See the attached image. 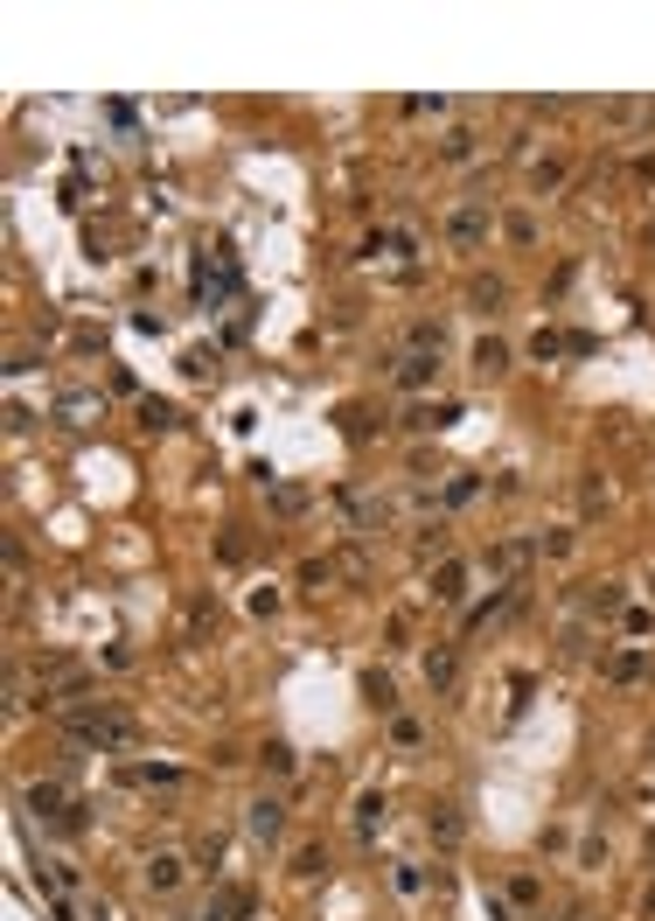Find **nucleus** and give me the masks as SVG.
Listing matches in <instances>:
<instances>
[{"instance_id": "obj_25", "label": "nucleus", "mask_w": 655, "mask_h": 921, "mask_svg": "<svg viewBox=\"0 0 655 921\" xmlns=\"http://www.w3.org/2000/svg\"><path fill=\"white\" fill-rule=\"evenodd\" d=\"M648 628H655V622H648V607H628V614H621V636H634V643H642Z\"/></svg>"}, {"instance_id": "obj_24", "label": "nucleus", "mask_w": 655, "mask_h": 921, "mask_svg": "<svg viewBox=\"0 0 655 921\" xmlns=\"http://www.w3.org/2000/svg\"><path fill=\"white\" fill-rule=\"evenodd\" d=\"M447 552V524H426V537H418V559H439Z\"/></svg>"}, {"instance_id": "obj_20", "label": "nucleus", "mask_w": 655, "mask_h": 921, "mask_svg": "<svg viewBox=\"0 0 655 921\" xmlns=\"http://www.w3.org/2000/svg\"><path fill=\"white\" fill-rule=\"evenodd\" d=\"M258 768H265V775H294V747H286V740H273V747L258 754Z\"/></svg>"}, {"instance_id": "obj_15", "label": "nucleus", "mask_w": 655, "mask_h": 921, "mask_svg": "<svg viewBox=\"0 0 655 921\" xmlns=\"http://www.w3.org/2000/svg\"><path fill=\"white\" fill-rule=\"evenodd\" d=\"M286 873H294V879H321V873H328V852H321V844H300Z\"/></svg>"}, {"instance_id": "obj_14", "label": "nucleus", "mask_w": 655, "mask_h": 921, "mask_svg": "<svg viewBox=\"0 0 655 921\" xmlns=\"http://www.w3.org/2000/svg\"><path fill=\"white\" fill-rule=\"evenodd\" d=\"M426 831L453 852V844H460V817H453V803H433V810H426Z\"/></svg>"}, {"instance_id": "obj_10", "label": "nucleus", "mask_w": 655, "mask_h": 921, "mask_svg": "<svg viewBox=\"0 0 655 921\" xmlns=\"http://www.w3.org/2000/svg\"><path fill=\"white\" fill-rule=\"evenodd\" d=\"M426 684H433V691H453V684H460V657H453L447 643L426 649Z\"/></svg>"}, {"instance_id": "obj_12", "label": "nucleus", "mask_w": 655, "mask_h": 921, "mask_svg": "<svg viewBox=\"0 0 655 921\" xmlns=\"http://www.w3.org/2000/svg\"><path fill=\"white\" fill-rule=\"evenodd\" d=\"M503 238L516 245V252H530V245H537V217H530V209H503Z\"/></svg>"}, {"instance_id": "obj_16", "label": "nucleus", "mask_w": 655, "mask_h": 921, "mask_svg": "<svg viewBox=\"0 0 655 921\" xmlns=\"http://www.w3.org/2000/svg\"><path fill=\"white\" fill-rule=\"evenodd\" d=\"M565 175H572L565 161H537L530 168V189H537V196H551V189H565Z\"/></svg>"}, {"instance_id": "obj_5", "label": "nucleus", "mask_w": 655, "mask_h": 921, "mask_svg": "<svg viewBox=\"0 0 655 921\" xmlns=\"http://www.w3.org/2000/svg\"><path fill=\"white\" fill-rule=\"evenodd\" d=\"M22 803H28L35 817H56V823H70V831H77V796L64 789V782H28Z\"/></svg>"}, {"instance_id": "obj_27", "label": "nucleus", "mask_w": 655, "mask_h": 921, "mask_svg": "<svg viewBox=\"0 0 655 921\" xmlns=\"http://www.w3.org/2000/svg\"><path fill=\"white\" fill-rule=\"evenodd\" d=\"M642 914H648V921H655V887H648V894H642Z\"/></svg>"}, {"instance_id": "obj_21", "label": "nucleus", "mask_w": 655, "mask_h": 921, "mask_svg": "<svg viewBox=\"0 0 655 921\" xmlns=\"http://www.w3.org/2000/svg\"><path fill=\"white\" fill-rule=\"evenodd\" d=\"M363 691H370V705H377V713H398V691H391V678H377V670H370V684H363Z\"/></svg>"}, {"instance_id": "obj_4", "label": "nucleus", "mask_w": 655, "mask_h": 921, "mask_svg": "<svg viewBox=\"0 0 655 921\" xmlns=\"http://www.w3.org/2000/svg\"><path fill=\"white\" fill-rule=\"evenodd\" d=\"M244 838H252V844H279L286 838V796L258 789L252 803H244Z\"/></svg>"}, {"instance_id": "obj_8", "label": "nucleus", "mask_w": 655, "mask_h": 921, "mask_svg": "<svg viewBox=\"0 0 655 921\" xmlns=\"http://www.w3.org/2000/svg\"><path fill=\"white\" fill-rule=\"evenodd\" d=\"M433 601H439V607L468 601V559H439V572H433Z\"/></svg>"}, {"instance_id": "obj_6", "label": "nucleus", "mask_w": 655, "mask_h": 921, "mask_svg": "<svg viewBox=\"0 0 655 921\" xmlns=\"http://www.w3.org/2000/svg\"><path fill=\"white\" fill-rule=\"evenodd\" d=\"M391 377H398V391H426V384L439 377V356H433V350H404V356L391 363Z\"/></svg>"}, {"instance_id": "obj_17", "label": "nucleus", "mask_w": 655, "mask_h": 921, "mask_svg": "<svg viewBox=\"0 0 655 921\" xmlns=\"http://www.w3.org/2000/svg\"><path fill=\"white\" fill-rule=\"evenodd\" d=\"M621 601H628V593H621V580H600V587L586 593V607H593V614H621Z\"/></svg>"}, {"instance_id": "obj_11", "label": "nucleus", "mask_w": 655, "mask_h": 921, "mask_svg": "<svg viewBox=\"0 0 655 921\" xmlns=\"http://www.w3.org/2000/svg\"><path fill=\"white\" fill-rule=\"evenodd\" d=\"M349 823H356V838L370 844V838L383 831V789H363V796H356V817H349Z\"/></svg>"}, {"instance_id": "obj_1", "label": "nucleus", "mask_w": 655, "mask_h": 921, "mask_svg": "<svg viewBox=\"0 0 655 921\" xmlns=\"http://www.w3.org/2000/svg\"><path fill=\"white\" fill-rule=\"evenodd\" d=\"M70 740L99 747V754H119V747L140 740V726H133L126 713H112V705H77V713H70Z\"/></svg>"}, {"instance_id": "obj_7", "label": "nucleus", "mask_w": 655, "mask_h": 921, "mask_svg": "<svg viewBox=\"0 0 655 921\" xmlns=\"http://www.w3.org/2000/svg\"><path fill=\"white\" fill-rule=\"evenodd\" d=\"M474 154H481V126H474V120H453L447 133H439V161H447V168L474 161Z\"/></svg>"}, {"instance_id": "obj_13", "label": "nucleus", "mask_w": 655, "mask_h": 921, "mask_svg": "<svg viewBox=\"0 0 655 921\" xmlns=\"http://www.w3.org/2000/svg\"><path fill=\"white\" fill-rule=\"evenodd\" d=\"M391 747L398 754H418V747H426V726H418L412 713H391Z\"/></svg>"}, {"instance_id": "obj_19", "label": "nucleus", "mask_w": 655, "mask_h": 921, "mask_svg": "<svg viewBox=\"0 0 655 921\" xmlns=\"http://www.w3.org/2000/svg\"><path fill=\"white\" fill-rule=\"evenodd\" d=\"M391 879H398V894H404V900H418V894H426V866H418V859H404V866H398Z\"/></svg>"}, {"instance_id": "obj_26", "label": "nucleus", "mask_w": 655, "mask_h": 921, "mask_svg": "<svg viewBox=\"0 0 655 921\" xmlns=\"http://www.w3.org/2000/svg\"><path fill=\"white\" fill-rule=\"evenodd\" d=\"M607 678H613V684H634V678H642V657H613Z\"/></svg>"}, {"instance_id": "obj_9", "label": "nucleus", "mask_w": 655, "mask_h": 921, "mask_svg": "<svg viewBox=\"0 0 655 921\" xmlns=\"http://www.w3.org/2000/svg\"><path fill=\"white\" fill-rule=\"evenodd\" d=\"M468 363H474L481 377H503V371H509V342H503V336H481L474 350H468Z\"/></svg>"}, {"instance_id": "obj_18", "label": "nucleus", "mask_w": 655, "mask_h": 921, "mask_svg": "<svg viewBox=\"0 0 655 921\" xmlns=\"http://www.w3.org/2000/svg\"><path fill=\"white\" fill-rule=\"evenodd\" d=\"M238 914H244V894H238V887H223V894L203 908V921H238Z\"/></svg>"}, {"instance_id": "obj_23", "label": "nucleus", "mask_w": 655, "mask_h": 921, "mask_svg": "<svg viewBox=\"0 0 655 921\" xmlns=\"http://www.w3.org/2000/svg\"><path fill=\"white\" fill-rule=\"evenodd\" d=\"M607 866V838H586L579 844V873H600Z\"/></svg>"}, {"instance_id": "obj_22", "label": "nucleus", "mask_w": 655, "mask_h": 921, "mask_svg": "<svg viewBox=\"0 0 655 921\" xmlns=\"http://www.w3.org/2000/svg\"><path fill=\"white\" fill-rule=\"evenodd\" d=\"M558 350H565V336H558V329H537V336H530V356H537V363H551Z\"/></svg>"}, {"instance_id": "obj_2", "label": "nucleus", "mask_w": 655, "mask_h": 921, "mask_svg": "<svg viewBox=\"0 0 655 921\" xmlns=\"http://www.w3.org/2000/svg\"><path fill=\"white\" fill-rule=\"evenodd\" d=\"M495 230H503V217H495L481 196H468V203L447 209V252H453V259H474V252H489Z\"/></svg>"}, {"instance_id": "obj_3", "label": "nucleus", "mask_w": 655, "mask_h": 921, "mask_svg": "<svg viewBox=\"0 0 655 921\" xmlns=\"http://www.w3.org/2000/svg\"><path fill=\"white\" fill-rule=\"evenodd\" d=\"M182 879H188V859H182V852H168V844L140 859V887H147L153 900H175V894H182Z\"/></svg>"}]
</instances>
